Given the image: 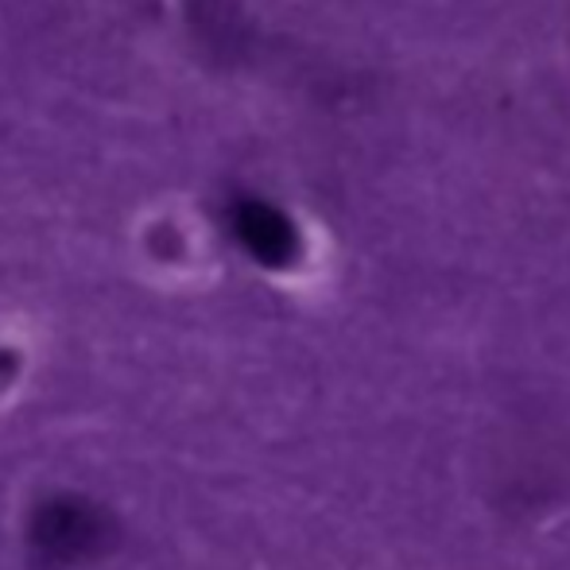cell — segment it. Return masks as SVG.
Here are the masks:
<instances>
[{"label":"cell","mask_w":570,"mask_h":570,"mask_svg":"<svg viewBox=\"0 0 570 570\" xmlns=\"http://www.w3.org/2000/svg\"><path fill=\"white\" fill-rule=\"evenodd\" d=\"M248 233H253V245H261V248H284L287 245V229L279 226L272 214H248Z\"/></svg>","instance_id":"1"}]
</instances>
